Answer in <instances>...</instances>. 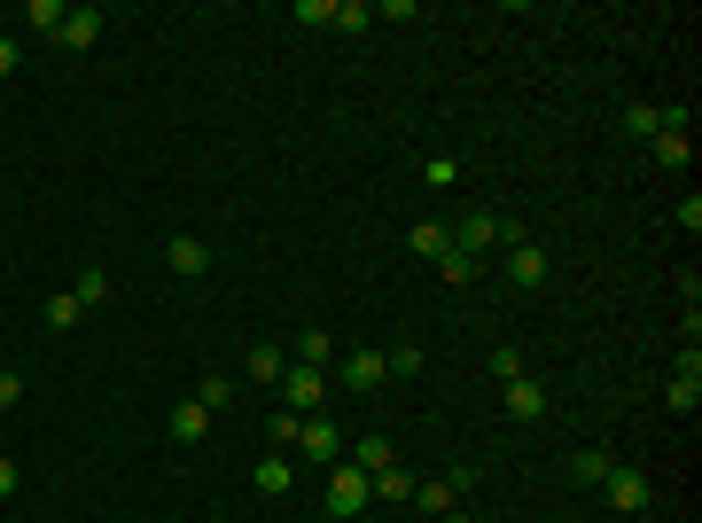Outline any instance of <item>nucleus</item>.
Listing matches in <instances>:
<instances>
[{
	"instance_id": "nucleus-1",
	"label": "nucleus",
	"mask_w": 702,
	"mask_h": 523,
	"mask_svg": "<svg viewBox=\"0 0 702 523\" xmlns=\"http://www.w3.org/2000/svg\"><path fill=\"white\" fill-rule=\"evenodd\" d=\"M453 242H461L469 258H484V250H507V242H523V227H515V219H500V211H469V219L453 227Z\"/></svg>"
},
{
	"instance_id": "nucleus-2",
	"label": "nucleus",
	"mask_w": 702,
	"mask_h": 523,
	"mask_svg": "<svg viewBox=\"0 0 702 523\" xmlns=\"http://www.w3.org/2000/svg\"><path fill=\"white\" fill-rule=\"evenodd\" d=\"M368 500H375V477L351 469V461H336V477H328V515H368Z\"/></svg>"
},
{
	"instance_id": "nucleus-3",
	"label": "nucleus",
	"mask_w": 702,
	"mask_h": 523,
	"mask_svg": "<svg viewBox=\"0 0 702 523\" xmlns=\"http://www.w3.org/2000/svg\"><path fill=\"white\" fill-rule=\"evenodd\" d=\"M601 492H608V508H617V515H640V508L656 500V484H648L633 461H617V469H608V477H601Z\"/></svg>"
},
{
	"instance_id": "nucleus-4",
	"label": "nucleus",
	"mask_w": 702,
	"mask_h": 523,
	"mask_svg": "<svg viewBox=\"0 0 702 523\" xmlns=\"http://www.w3.org/2000/svg\"><path fill=\"white\" fill-rule=\"evenodd\" d=\"M274 391H282V406H289V414H320V406H328V383H320V368H297V360H289V375H282Z\"/></svg>"
},
{
	"instance_id": "nucleus-5",
	"label": "nucleus",
	"mask_w": 702,
	"mask_h": 523,
	"mask_svg": "<svg viewBox=\"0 0 702 523\" xmlns=\"http://www.w3.org/2000/svg\"><path fill=\"white\" fill-rule=\"evenodd\" d=\"M507 282H515V290H539V282H547V242H531V235L507 242Z\"/></svg>"
},
{
	"instance_id": "nucleus-6",
	"label": "nucleus",
	"mask_w": 702,
	"mask_h": 523,
	"mask_svg": "<svg viewBox=\"0 0 702 523\" xmlns=\"http://www.w3.org/2000/svg\"><path fill=\"white\" fill-rule=\"evenodd\" d=\"M500 406H507L515 422H539V414H547V383H539V375H515V383H500Z\"/></svg>"
},
{
	"instance_id": "nucleus-7",
	"label": "nucleus",
	"mask_w": 702,
	"mask_h": 523,
	"mask_svg": "<svg viewBox=\"0 0 702 523\" xmlns=\"http://www.w3.org/2000/svg\"><path fill=\"white\" fill-rule=\"evenodd\" d=\"M297 454H305V461H336V454H343V429H336L328 414H305V429H297Z\"/></svg>"
},
{
	"instance_id": "nucleus-8",
	"label": "nucleus",
	"mask_w": 702,
	"mask_h": 523,
	"mask_svg": "<svg viewBox=\"0 0 702 523\" xmlns=\"http://www.w3.org/2000/svg\"><path fill=\"white\" fill-rule=\"evenodd\" d=\"M102 24H110L102 9H63V32H55V40L78 55V47H95V40H102Z\"/></svg>"
},
{
	"instance_id": "nucleus-9",
	"label": "nucleus",
	"mask_w": 702,
	"mask_h": 523,
	"mask_svg": "<svg viewBox=\"0 0 702 523\" xmlns=\"http://www.w3.org/2000/svg\"><path fill=\"white\" fill-rule=\"evenodd\" d=\"M336 375H343V391H375L391 368H383V352H343V368H336Z\"/></svg>"
},
{
	"instance_id": "nucleus-10",
	"label": "nucleus",
	"mask_w": 702,
	"mask_h": 523,
	"mask_svg": "<svg viewBox=\"0 0 702 523\" xmlns=\"http://www.w3.org/2000/svg\"><path fill=\"white\" fill-rule=\"evenodd\" d=\"M414 508H421V515H453V508H461V484H453V477H421V484H414Z\"/></svg>"
},
{
	"instance_id": "nucleus-11",
	"label": "nucleus",
	"mask_w": 702,
	"mask_h": 523,
	"mask_svg": "<svg viewBox=\"0 0 702 523\" xmlns=\"http://www.w3.org/2000/svg\"><path fill=\"white\" fill-rule=\"evenodd\" d=\"M164 258H172V274H188V282H196V274H211V250H204L196 235H172V242H164Z\"/></svg>"
},
{
	"instance_id": "nucleus-12",
	"label": "nucleus",
	"mask_w": 702,
	"mask_h": 523,
	"mask_svg": "<svg viewBox=\"0 0 702 523\" xmlns=\"http://www.w3.org/2000/svg\"><path fill=\"white\" fill-rule=\"evenodd\" d=\"M172 438H180V446H204V438H211V406L180 399V406H172Z\"/></svg>"
},
{
	"instance_id": "nucleus-13",
	"label": "nucleus",
	"mask_w": 702,
	"mask_h": 523,
	"mask_svg": "<svg viewBox=\"0 0 702 523\" xmlns=\"http://www.w3.org/2000/svg\"><path fill=\"white\" fill-rule=\"evenodd\" d=\"M250 484L266 492V500H289V484H297V469H289V454H274V461H257L250 469Z\"/></svg>"
},
{
	"instance_id": "nucleus-14",
	"label": "nucleus",
	"mask_w": 702,
	"mask_h": 523,
	"mask_svg": "<svg viewBox=\"0 0 702 523\" xmlns=\"http://www.w3.org/2000/svg\"><path fill=\"white\" fill-rule=\"evenodd\" d=\"M282 375H289V352H282V344H250V383H266V391H274Z\"/></svg>"
},
{
	"instance_id": "nucleus-15",
	"label": "nucleus",
	"mask_w": 702,
	"mask_h": 523,
	"mask_svg": "<svg viewBox=\"0 0 702 523\" xmlns=\"http://www.w3.org/2000/svg\"><path fill=\"white\" fill-rule=\"evenodd\" d=\"M608 469H617V454H601V446H585V454H570V484H601Z\"/></svg>"
},
{
	"instance_id": "nucleus-16",
	"label": "nucleus",
	"mask_w": 702,
	"mask_h": 523,
	"mask_svg": "<svg viewBox=\"0 0 702 523\" xmlns=\"http://www.w3.org/2000/svg\"><path fill=\"white\" fill-rule=\"evenodd\" d=\"M437 274H446V282H453V290H469V282H476V274H484V258H469V250H461V242H453V250H446V258H437Z\"/></svg>"
},
{
	"instance_id": "nucleus-17",
	"label": "nucleus",
	"mask_w": 702,
	"mask_h": 523,
	"mask_svg": "<svg viewBox=\"0 0 702 523\" xmlns=\"http://www.w3.org/2000/svg\"><path fill=\"white\" fill-rule=\"evenodd\" d=\"M391 461H398V454H391V438H375V429H368L360 446H351V469H368V477H375V469H391Z\"/></svg>"
},
{
	"instance_id": "nucleus-18",
	"label": "nucleus",
	"mask_w": 702,
	"mask_h": 523,
	"mask_svg": "<svg viewBox=\"0 0 702 523\" xmlns=\"http://www.w3.org/2000/svg\"><path fill=\"white\" fill-rule=\"evenodd\" d=\"M663 133V110H648V102H625V141H656Z\"/></svg>"
},
{
	"instance_id": "nucleus-19",
	"label": "nucleus",
	"mask_w": 702,
	"mask_h": 523,
	"mask_svg": "<svg viewBox=\"0 0 702 523\" xmlns=\"http://www.w3.org/2000/svg\"><path fill=\"white\" fill-rule=\"evenodd\" d=\"M414 250H421V258H446V250H453V227H446V219H421V227H414Z\"/></svg>"
},
{
	"instance_id": "nucleus-20",
	"label": "nucleus",
	"mask_w": 702,
	"mask_h": 523,
	"mask_svg": "<svg viewBox=\"0 0 702 523\" xmlns=\"http://www.w3.org/2000/svg\"><path fill=\"white\" fill-rule=\"evenodd\" d=\"M368 24H375L368 0H336V17H328V32H368Z\"/></svg>"
},
{
	"instance_id": "nucleus-21",
	"label": "nucleus",
	"mask_w": 702,
	"mask_h": 523,
	"mask_svg": "<svg viewBox=\"0 0 702 523\" xmlns=\"http://www.w3.org/2000/svg\"><path fill=\"white\" fill-rule=\"evenodd\" d=\"M648 149H656V164H671V172H679V164L694 156V133H656Z\"/></svg>"
},
{
	"instance_id": "nucleus-22",
	"label": "nucleus",
	"mask_w": 702,
	"mask_h": 523,
	"mask_svg": "<svg viewBox=\"0 0 702 523\" xmlns=\"http://www.w3.org/2000/svg\"><path fill=\"white\" fill-rule=\"evenodd\" d=\"M414 484H421V477H414V469H398V461H391V469H375V492H383V500H414Z\"/></svg>"
},
{
	"instance_id": "nucleus-23",
	"label": "nucleus",
	"mask_w": 702,
	"mask_h": 523,
	"mask_svg": "<svg viewBox=\"0 0 702 523\" xmlns=\"http://www.w3.org/2000/svg\"><path fill=\"white\" fill-rule=\"evenodd\" d=\"M24 24L55 40V32H63V0H24Z\"/></svg>"
},
{
	"instance_id": "nucleus-24",
	"label": "nucleus",
	"mask_w": 702,
	"mask_h": 523,
	"mask_svg": "<svg viewBox=\"0 0 702 523\" xmlns=\"http://www.w3.org/2000/svg\"><path fill=\"white\" fill-rule=\"evenodd\" d=\"M70 297H78V305H102V297H110V274H102V266H78Z\"/></svg>"
},
{
	"instance_id": "nucleus-25",
	"label": "nucleus",
	"mask_w": 702,
	"mask_h": 523,
	"mask_svg": "<svg viewBox=\"0 0 702 523\" xmlns=\"http://www.w3.org/2000/svg\"><path fill=\"white\" fill-rule=\"evenodd\" d=\"M328 352H336V336H328V328H305V336H297V368H320Z\"/></svg>"
},
{
	"instance_id": "nucleus-26",
	"label": "nucleus",
	"mask_w": 702,
	"mask_h": 523,
	"mask_svg": "<svg viewBox=\"0 0 702 523\" xmlns=\"http://www.w3.org/2000/svg\"><path fill=\"white\" fill-rule=\"evenodd\" d=\"M78 313H86V305H78L70 290H55V297H47V328H78Z\"/></svg>"
},
{
	"instance_id": "nucleus-27",
	"label": "nucleus",
	"mask_w": 702,
	"mask_h": 523,
	"mask_svg": "<svg viewBox=\"0 0 702 523\" xmlns=\"http://www.w3.org/2000/svg\"><path fill=\"white\" fill-rule=\"evenodd\" d=\"M196 406H211V414L234 406V383H227V375H204V383H196Z\"/></svg>"
},
{
	"instance_id": "nucleus-28",
	"label": "nucleus",
	"mask_w": 702,
	"mask_h": 523,
	"mask_svg": "<svg viewBox=\"0 0 702 523\" xmlns=\"http://www.w3.org/2000/svg\"><path fill=\"white\" fill-rule=\"evenodd\" d=\"M297 429H305V414H289V406H282V414H274V454H289V446H297Z\"/></svg>"
},
{
	"instance_id": "nucleus-29",
	"label": "nucleus",
	"mask_w": 702,
	"mask_h": 523,
	"mask_svg": "<svg viewBox=\"0 0 702 523\" xmlns=\"http://www.w3.org/2000/svg\"><path fill=\"white\" fill-rule=\"evenodd\" d=\"M421 181H429V188H453V181H461V164H453V156H429V164H421Z\"/></svg>"
},
{
	"instance_id": "nucleus-30",
	"label": "nucleus",
	"mask_w": 702,
	"mask_h": 523,
	"mask_svg": "<svg viewBox=\"0 0 702 523\" xmlns=\"http://www.w3.org/2000/svg\"><path fill=\"white\" fill-rule=\"evenodd\" d=\"M383 368H391V375H421V352H414V344H398V352H383Z\"/></svg>"
},
{
	"instance_id": "nucleus-31",
	"label": "nucleus",
	"mask_w": 702,
	"mask_h": 523,
	"mask_svg": "<svg viewBox=\"0 0 702 523\" xmlns=\"http://www.w3.org/2000/svg\"><path fill=\"white\" fill-rule=\"evenodd\" d=\"M492 375H500V383H515V375H523V352H515V344H500V352H492Z\"/></svg>"
},
{
	"instance_id": "nucleus-32",
	"label": "nucleus",
	"mask_w": 702,
	"mask_h": 523,
	"mask_svg": "<svg viewBox=\"0 0 702 523\" xmlns=\"http://www.w3.org/2000/svg\"><path fill=\"white\" fill-rule=\"evenodd\" d=\"M671 219H679L687 235H702V196H679V204H671Z\"/></svg>"
},
{
	"instance_id": "nucleus-33",
	"label": "nucleus",
	"mask_w": 702,
	"mask_h": 523,
	"mask_svg": "<svg viewBox=\"0 0 702 523\" xmlns=\"http://www.w3.org/2000/svg\"><path fill=\"white\" fill-rule=\"evenodd\" d=\"M17 399H24V375H17V368H0V414H9Z\"/></svg>"
},
{
	"instance_id": "nucleus-34",
	"label": "nucleus",
	"mask_w": 702,
	"mask_h": 523,
	"mask_svg": "<svg viewBox=\"0 0 702 523\" xmlns=\"http://www.w3.org/2000/svg\"><path fill=\"white\" fill-rule=\"evenodd\" d=\"M17 63H24V47H17V40H0V78H9Z\"/></svg>"
},
{
	"instance_id": "nucleus-35",
	"label": "nucleus",
	"mask_w": 702,
	"mask_h": 523,
	"mask_svg": "<svg viewBox=\"0 0 702 523\" xmlns=\"http://www.w3.org/2000/svg\"><path fill=\"white\" fill-rule=\"evenodd\" d=\"M17 484H24V477H17V461H0V500H9Z\"/></svg>"
},
{
	"instance_id": "nucleus-36",
	"label": "nucleus",
	"mask_w": 702,
	"mask_h": 523,
	"mask_svg": "<svg viewBox=\"0 0 702 523\" xmlns=\"http://www.w3.org/2000/svg\"><path fill=\"white\" fill-rule=\"evenodd\" d=\"M437 523H476V515H461V508H453V515H437Z\"/></svg>"
}]
</instances>
